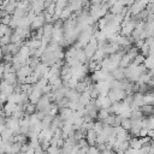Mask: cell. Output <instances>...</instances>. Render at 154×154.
<instances>
[{"mask_svg": "<svg viewBox=\"0 0 154 154\" xmlns=\"http://www.w3.org/2000/svg\"><path fill=\"white\" fill-rule=\"evenodd\" d=\"M45 24H46V20H45V16H43V12H42V13H38V14L35 16L34 20L30 24V29L31 30H36V29L42 28Z\"/></svg>", "mask_w": 154, "mask_h": 154, "instance_id": "obj_1", "label": "cell"}, {"mask_svg": "<svg viewBox=\"0 0 154 154\" xmlns=\"http://www.w3.org/2000/svg\"><path fill=\"white\" fill-rule=\"evenodd\" d=\"M73 112L75 111H72L71 108H69V107H63V108H59V117L65 122V120H69V119H71L72 117H73Z\"/></svg>", "mask_w": 154, "mask_h": 154, "instance_id": "obj_2", "label": "cell"}, {"mask_svg": "<svg viewBox=\"0 0 154 154\" xmlns=\"http://www.w3.org/2000/svg\"><path fill=\"white\" fill-rule=\"evenodd\" d=\"M96 136H97V132L94 129L87 130V132H85V140H87V142H88L89 146H95L96 144Z\"/></svg>", "mask_w": 154, "mask_h": 154, "instance_id": "obj_3", "label": "cell"}, {"mask_svg": "<svg viewBox=\"0 0 154 154\" xmlns=\"http://www.w3.org/2000/svg\"><path fill=\"white\" fill-rule=\"evenodd\" d=\"M111 75L113 77V79H117V81H123L125 79V72H124V69L123 67H116L113 71H111Z\"/></svg>", "mask_w": 154, "mask_h": 154, "instance_id": "obj_4", "label": "cell"}, {"mask_svg": "<svg viewBox=\"0 0 154 154\" xmlns=\"http://www.w3.org/2000/svg\"><path fill=\"white\" fill-rule=\"evenodd\" d=\"M2 81H5L8 84L16 85L17 84V73L13 71L12 72H4V79Z\"/></svg>", "mask_w": 154, "mask_h": 154, "instance_id": "obj_5", "label": "cell"}, {"mask_svg": "<svg viewBox=\"0 0 154 154\" xmlns=\"http://www.w3.org/2000/svg\"><path fill=\"white\" fill-rule=\"evenodd\" d=\"M81 94L77 93L75 89H69L66 93H65V97H67L69 101H72V102H78V99H79Z\"/></svg>", "mask_w": 154, "mask_h": 154, "instance_id": "obj_6", "label": "cell"}, {"mask_svg": "<svg viewBox=\"0 0 154 154\" xmlns=\"http://www.w3.org/2000/svg\"><path fill=\"white\" fill-rule=\"evenodd\" d=\"M144 105H154V91H147L143 94Z\"/></svg>", "mask_w": 154, "mask_h": 154, "instance_id": "obj_7", "label": "cell"}, {"mask_svg": "<svg viewBox=\"0 0 154 154\" xmlns=\"http://www.w3.org/2000/svg\"><path fill=\"white\" fill-rule=\"evenodd\" d=\"M131 61H132V59H131V58L125 53V54L120 58V61H119V65H118V66H119V67L125 69V67H128V66L131 64Z\"/></svg>", "mask_w": 154, "mask_h": 154, "instance_id": "obj_8", "label": "cell"}, {"mask_svg": "<svg viewBox=\"0 0 154 154\" xmlns=\"http://www.w3.org/2000/svg\"><path fill=\"white\" fill-rule=\"evenodd\" d=\"M42 30H43V36H47V37H51V38H52L53 23H46V24L42 26Z\"/></svg>", "mask_w": 154, "mask_h": 154, "instance_id": "obj_9", "label": "cell"}, {"mask_svg": "<svg viewBox=\"0 0 154 154\" xmlns=\"http://www.w3.org/2000/svg\"><path fill=\"white\" fill-rule=\"evenodd\" d=\"M90 85V84H89ZM85 82H83V81H78V83L76 84V87H75V90L77 91V93H79V94H82V93H84V91H87L88 90V87H89Z\"/></svg>", "mask_w": 154, "mask_h": 154, "instance_id": "obj_10", "label": "cell"}, {"mask_svg": "<svg viewBox=\"0 0 154 154\" xmlns=\"http://www.w3.org/2000/svg\"><path fill=\"white\" fill-rule=\"evenodd\" d=\"M72 14H73V12L71 11V8H70L69 6H65V7L63 8L61 13H60V19H61V20H65V19L70 18Z\"/></svg>", "mask_w": 154, "mask_h": 154, "instance_id": "obj_11", "label": "cell"}, {"mask_svg": "<svg viewBox=\"0 0 154 154\" xmlns=\"http://www.w3.org/2000/svg\"><path fill=\"white\" fill-rule=\"evenodd\" d=\"M24 112H25L26 114H29V116L36 113V105H35V103H31V102H26V103H25Z\"/></svg>", "mask_w": 154, "mask_h": 154, "instance_id": "obj_12", "label": "cell"}, {"mask_svg": "<svg viewBox=\"0 0 154 154\" xmlns=\"http://www.w3.org/2000/svg\"><path fill=\"white\" fill-rule=\"evenodd\" d=\"M109 114H111V113H109L108 108H100V109H97V119H99V120L106 119Z\"/></svg>", "mask_w": 154, "mask_h": 154, "instance_id": "obj_13", "label": "cell"}, {"mask_svg": "<svg viewBox=\"0 0 154 154\" xmlns=\"http://www.w3.org/2000/svg\"><path fill=\"white\" fill-rule=\"evenodd\" d=\"M120 126H122L124 130L129 131L130 128H131V119H130V118H123V119H122V123H120Z\"/></svg>", "mask_w": 154, "mask_h": 154, "instance_id": "obj_14", "label": "cell"}, {"mask_svg": "<svg viewBox=\"0 0 154 154\" xmlns=\"http://www.w3.org/2000/svg\"><path fill=\"white\" fill-rule=\"evenodd\" d=\"M141 111H142V113L147 117V116H149V114L153 113V105H143V106L141 107Z\"/></svg>", "mask_w": 154, "mask_h": 154, "instance_id": "obj_15", "label": "cell"}, {"mask_svg": "<svg viewBox=\"0 0 154 154\" xmlns=\"http://www.w3.org/2000/svg\"><path fill=\"white\" fill-rule=\"evenodd\" d=\"M93 129H94V130H95L97 134H100V132L102 131V129H103V123H102L101 120H99V119H97V122H94Z\"/></svg>", "mask_w": 154, "mask_h": 154, "instance_id": "obj_16", "label": "cell"}, {"mask_svg": "<svg viewBox=\"0 0 154 154\" xmlns=\"http://www.w3.org/2000/svg\"><path fill=\"white\" fill-rule=\"evenodd\" d=\"M138 51H140V53H141L142 55H144L146 58H147V57L149 55V46H148V45H147L146 42L143 43V46H142V47H141V48H140Z\"/></svg>", "mask_w": 154, "mask_h": 154, "instance_id": "obj_17", "label": "cell"}, {"mask_svg": "<svg viewBox=\"0 0 154 154\" xmlns=\"http://www.w3.org/2000/svg\"><path fill=\"white\" fill-rule=\"evenodd\" d=\"M11 43V35H4L0 37V46H5Z\"/></svg>", "mask_w": 154, "mask_h": 154, "instance_id": "obj_18", "label": "cell"}, {"mask_svg": "<svg viewBox=\"0 0 154 154\" xmlns=\"http://www.w3.org/2000/svg\"><path fill=\"white\" fill-rule=\"evenodd\" d=\"M47 154H60V148L57 146H49L47 149Z\"/></svg>", "mask_w": 154, "mask_h": 154, "instance_id": "obj_19", "label": "cell"}, {"mask_svg": "<svg viewBox=\"0 0 154 154\" xmlns=\"http://www.w3.org/2000/svg\"><path fill=\"white\" fill-rule=\"evenodd\" d=\"M55 103H57V106H58L59 108H63V107H67V103H69V100H67V97H63L61 100H59V101H57Z\"/></svg>", "mask_w": 154, "mask_h": 154, "instance_id": "obj_20", "label": "cell"}, {"mask_svg": "<svg viewBox=\"0 0 154 154\" xmlns=\"http://www.w3.org/2000/svg\"><path fill=\"white\" fill-rule=\"evenodd\" d=\"M11 19H12V14H6V16H4L2 18H0V23L8 25L10 22H11Z\"/></svg>", "mask_w": 154, "mask_h": 154, "instance_id": "obj_21", "label": "cell"}, {"mask_svg": "<svg viewBox=\"0 0 154 154\" xmlns=\"http://www.w3.org/2000/svg\"><path fill=\"white\" fill-rule=\"evenodd\" d=\"M87 154H100V150L97 149L96 146H89V148L87 150Z\"/></svg>", "mask_w": 154, "mask_h": 154, "instance_id": "obj_22", "label": "cell"}, {"mask_svg": "<svg viewBox=\"0 0 154 154\" xmlns=\"http://www.w3.org/2000/svg\"><path fill=\"white\" fill-rule=\"evenodd\" d=\"M41 90H42V95L48 94V93H51V91H52V85L48 83V84H46L45 87H42V88H41Z\"/></svg>", "mask_w": 154, "mask_h": 154, "instance_id": "obj_23", "label": "cell"}, {"mask_svg": "<svg viewBox=\"0 0 154 154\" xmlns=\"http://www.w3.org/2000/svg\"><path fill=\"white\" fill-rule=\"evenodd\" d=\"M77 146H78L79 148H82V147H85V146H89V144H88L85 137H83V138H81V140L77 141Z\"/></svg>", "mask_w": 154, "mask_h": 154, "instance_id": "obj_24", "label": "cell"}, {"mask_svg": "<svg viewBox=\"0 0 154 154\" xmlns=\"http://www.w3.org/2000/svg\"><path fill=\"white\" fill-rule=\"evenodd\" d=\"M147 132H148V129H147V128H141L140 134H138V137H144V136H147Z\"/></svg>", "mask_w": 154, "mask_h": 154, "instance_id": "obj_25", "label": "cell"}, {"mask_svg": "<svg viewBox=\"0 0 154 154\" xmlns=\"http://www.w3.org/2000/svg\"><path fill=\"white\" fill-rule=\"evenodd\" d=\"M89 2L93 6H99V5H101L103 2V0H89Z\"/></svg>", "mask_w": 154, "mask_h": 154, "instance_id": "obj_26", "label": "cell"}, {"mask_svg": "<svg viewBox=\"0 0 154 154\" xmlns=\"http://www.w3.org/2000/svg\"><path fill=\"white\" fill-rule=\"evenodd\" d=\"M2 57H4V53H2V48H1V46H0V61L2 60Z\"/></svg>", "mask_w": 154, "mask_h": 154, "instance_id": "obj_27", "label": "cell"}, {"mask_svg": "<svg viewBox=\"0 0 154 154\" xmlns=\"http://www.w3.org/2000/svg\"><path fill=\"white\" fill-rule=\"evenodd\" d=\"M0 87H1V82H0Z\"/></svg>", "mask_w": 154, "mask_h": 154, "instance_id": "obj_28", "label": "cell"}]
</instances>
